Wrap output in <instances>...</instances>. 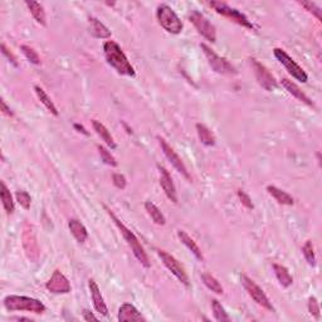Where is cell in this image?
I'll return each mask as SVG.
<instances>
[{
  "label": "cell",
  "instance_id": "obj_24",
  "mask_svg": "<svg viewBox=\"0 0 322 322\" xmlns=\"http://www.w3.org/2000/svg\"><path fill=\"white\" fill-rule=\"evenodd\" d=\"M267 191L272 195L273 198L276 199V202L278 204H282V205H293L295 200L293 198L291 197L288 192L283 191V190L278 189L277 186H273V185H268L267 186Z\"/></svg>",
  "mask_w": 322,
  "mask_h": 322
},
{
  "label": "cell",
  "instance_id": "obj_34",
  "mask_svg": "<svg viewBox=\"0 0 322 322\" xmlns=\"http://www.w3.org/2000/svg\"><path fill=\"white\" fill-rule=\"evenodd\" d=\"M97 149H98V153H100L101 159H102V161L105 162V164L110 165V166H113V167L117 166V161H116V159L111 155V153L107 150V149L103 148V146L101 145H98Z\"/></svg>",
  "mask_w": 322,
  "mask_h": 322
},
{
  "label": "cell",
  "instance_id": "obj_2",
  "mask_svg": "<svg viewBox=\"0 0 322 322\" xmlns=\"http://www.w3.org/2000/svg\"><path fill=\"white\" fill-rule=\"evenodd\" d=\"M105 209L107 210V213H108V215L111 217V219L113 220V223L116 224V227L118 228V230L121 232V234L123 235L125 240L127 242L128 247H130L131 250H133L134 255H135V257L138 258V261L141 263V265L144 266V267L150 268V266H151L150 265V261H149V257H148V254H146V252H145V249H144V247L141 245V243L139 242L138 237H136V235L134 234V233L131 232V230L128 229V228L126 227V225L123 224V223L121 222V220L118 219L117 217H116L115 213L111 212V210L108 209L107 207H105Z\"/></svg>",
  "mask_w": 322,
  "mask_h": 322
},
{
  "label": "cell",
  "instance_id": "obj_18",
  "mask_svg": "<svg viewBox=\"0 0 322 322\" xmlns=\"http://www.w3.org/2000/svg\"><path fill=\"white\" fill-rule=\"evenodd\" d=\"M281 82H282L283 87H285L286 90L288 91V93H291V95H292L293 97H296L297 100H300L301 102H303V103H306V105H308V106H311V107H313L312 101H311L310 98H308L307 96H306L305 93H303L302 91H301V88L298 87V86L296 85V83H293L292 81L287 80V78H282V80H281Z\"/></svg>",
  "mask_w": 322,
  "mask_h": 322
},
{
  "label": "cell",
  "instance_id": "obj_37",
  "mask_svg": "<svg viewBox=\"0 0 322 322\" xmlns=\"http://www.w3.org/2000/svg\"><path fill=\"white\" fill-rule=\"evenodd\" d=\"M308 312L316 318H320V305L316 297L308 298Z\"/></svg>",
  "mask_w": 322,
  "mask_h": 322
},
{
  "label": "cell",
  "instance_id": "obj_30",
  "mask_svg": "<svg viewBox=\"0 0 322 322\" xmlns=\"http://www.w3.org/2000/svg\"><path fill=\"white\" fill-rule=\"evenodd\" d=\"M202 281L208 288H209L212 292L217 293V295H222L223 293V287L219 282H218L217 278L214 276H212L210 273H203L202 275Z\"/></svg>",
  "mask_w": 322,
  "mask_h": 322
},
{
  "label": "cell",
  "instance_id": "obj_20",
  "mask_svg": "<svg viewBox=\"0 0 322 322\" xmlns=\"http://www.w3.org/2000/svg\"><path fill=\"white\" fill-rule=\"evenodd\" d=\"M177 237H179V239L181 240L182 244H184L185 247H186L187 249H189L190 252H191L192 254L197 257V260H199V261L204 260L200 248L198 247V244L194 242V239H192V238L190 237V235L187 234L186 232H184V230H179V232H177Z\"/></svg>",
  "mask_w": 322,
  "mask_h": 322
},
{
  "label": "cell",
  "instance_id": "obj_41",
  "mask_svg": "<svg viewBox=\"0 0 322 322\" xmlns=\"http://www.w3.org/2000/svg\"><path fill=\"white\" fill-rule=\"evenodd\" d=\"M0 103H2V111H3V113H4V115H7V116H9V117H13L12 110H10V108L8 107L7 103H5V101L3 100V98H2V101H0Z\"/></svg>",
  "mask_w": 322,
  "mask_h": 322
},
{
  "label": "cell",
  "instance_id": "obj_35",
  "mask_svg": "<svg viewBox=\"0 0 322 322\" xmlns=\"http://www.w3.org/2000/svg\"><path fill=\"white\" fill-rule=\"evenodd\" d=\"M300 4L302 5V7L305 8L307 12L312 13V15H315V17L317 18L318 22H321L322 15H321V8L320 7H317V5H316L315 3H312V2H300Z\"/></svg>",
  "mask_w": 322,
  "mask_h": 322
},
{
  "label": "cell",
  "instance_id": "obj_22",
  "mask_svg": "<svg viewBox=\"0 0 322 322\" xmlns=\"http://www.w3.org/2000/svg\"><path fill=\"white\" fill-rule=\"evenodd\" d=\"M92 126H93V130L96 131L98 136L102 139L103 141L106 143V145L110 146L111 149H116V143H115V139L112 138V135L110 134V131L106 128V126L103 123H101V121L98 120H92Z\"/></svg>",
  "mask_w": 322,
  "mask_h": 322
},
{
  "label": "cell",
  "instance_id": "obj_9",
  "mask_svg": "<svg viewBox=\"0 0 322 322\" xmlns=\"http://www.w3.org/2000/svg\"><path fill=\"white\" fill-rule=\"evenodd\" d=\"M189 19L190 22L194 24L198 33L202 34L205 39H208L212 43H214L215 40H217V30H215V27L202 14V13L194 10V12H191V14L189 15Z\"/></svg>",
  "mask_w": 322,
  "mask_h": 322
},
{
  "label": "cell",
  "instance_id": "obj_7",
  "mask_svg": "<svg viewBox=\"0 0 322 322\" xmlns=\"http://www.w3.org/2000/svg\"><path fill=\"white\" fill-rule=\"evenodd\" d=\"M240 282H242L243 287H244V290L247 291L248 295L252 297V300L254 301L257 305L262 306L263 308H266V310L268 311H272V312L275 311V307L272 306L271 301L268 300V297L266 296V293L263 292L262 288H261L260 286L254 282V281L250 280L248 276L242 275L240 276Z\"/></svg>",
  "mask_w": 322,
  "mask_h": 322
},
{
  "label": "cell",
  "instance_id": "obj_3",
  "mask_svg": "<svg viewBox=\"0 0 322 322\" xmlns=\"http://www.w3.org/2000/svg\"><path fill=\"white\" fill-rule=\"evenodd\" d=\"M4 307L8 311H28L33 313H43L45 311V306L39 300L25 296L10 295L4 298Z\"/></svg>",
  "mask_w": 322,
  "mask_h": 322
},
{
  "label": "cell",
  "instance_id": "obj_27",
  "mask_svg": "<svg viewBox=\"0 0 322 322\" xmlns=\"http://www.w3.org/2000/svg\"><path fill=\"white\" fill-rule=\"evenodd\" d=\"M34 91H35V93H37V96H38V98H39L40 102H42L43 105L45 106V108H47V110L49 111V112L52 113V115H54V116L59 115V113H58L57 107H55V105L53 103L52 98H50L49 96L47 95V92H45V91L43 90V88H40L39 86H35Z\"/></svg>",
  "mask_w": 322,
  "mask_h": 322
},
{
  "label": "cell",
  "instance_id": "obj_17",
  "mask_svg": "<svg viewBox=\"0 0 322 322\" xmlns=\"http://www.w3.org/2000/svg\"><path fill=\"white\" fill-rule=\"evenodd\" d=\"M118 321L120 322H130V321H145L144 316L138 311L135 306L131 303H123L118 310Z\"/></svg>",
  "mask_w": 322,
  "mask_h": 322
},
{
  "label": "cell",
  "instance_id": "obj_40",
  "mask_svg": "<svg viewBox=\"0 0 322 322\" xmlns=\"http://www.w3.org/2000/svg\"><path fill=\"white\" fill-rule=\"evenodd\" d=\"M2 52H3V54L5 55V57L8 58V60H9L10 63H12L13 66H14V67H18V62H17V58H15V55L13 54L12 52H10L9 49H8L7 48V45L4 44V43H3L2 44Z\"/></svg>",
  "mask_w": 322,
  "mask_h": 322
},
{
  "label": "cell",
  "instance_id": "obj_21",
  "mask_svg": "<svg viewBox=\"0 0 322 322\" xmlns=\"http://www.w3.org/2000/svg\"><path fill=\"white\" fill-rule=\"evenodd\" d=\"M68 227H70L71 233H72L73 237L76 238L78 243H85L86 239L88 238V232L86 229L85 225L77 219H71L68 223Z\"/></svg>",
  "mask_w": 322,
  "mask_h": 322
},
{
  "label": "cell",
  "instance_id": "obj_10",
  "mask_svg": "<svg viewBox=\"0 0 322 322\" xmlns=\"http://www.w3.org/2000/svg\"><path fill=\"white\" fill-rule=\"evenodd\" d=\"M158 254L159 257L161 258L162 263L165 265V267L185 286H189V277H187V273L185 271V268L182 267L181 263L171 255L170 253H167L166 250H162V249H158Z\"/></svg>",
  "mask_w": 322,
  "mask_h": 322
},
{
  "label": "cell",
  "instance_id": "obj_23",
  "mask_svg": "<svg viewBox=\"0 0 322 322\" xmlns=\"http://www.w3.org/2000/svg\"><path fill=\"white\" fill-rule=\"evenodd\" d=\"M90 22V33L96 38H110L111 37V32L108 30V28L106 27L105 24L100 22L96 18L91 17L88 19Z\"/></svg>",
  "mask_w": 322,
  "mask_h": 322
},
{
  "label": "cell",
  "instance_id": "obj_44",
  "mask_svg": "<svg viewBox=\"0 0 322 322\" xmlns=\"http://www.w3.org/2000/svg\"><path fill=\"white\" fill-rule=\"evenodd\" d=\"M14 320H17V321H32L30 318H24V317H15Z\"/></svg>",
  "mask_w": 322,
  "mask_h": 322
},
{
  "label": "cell",
  "instance_id": "obj_25",
  "mask_svg": "<svg viewBox=\"0 0 322 322\" xmlns=\"http://www.w3.org/2000/svg\"><path fill=\"white\" fill-rule=\"evenodd\" d=\"M273 271H275V275L277 277L278 282L282 285V287H290L291 285L293 283V278L292 276L290 275L287 268L285 266H281V265H273Z\"/></svg>",
  "mask_w": 322,
  "mask_h": 322
},
{
  "label": "cell",
  "instance_id": "obj_32",
  "mask_svg": "<svg viewBox=\"0 0 322 322\" xmlns=\"http://www.w3.org/2000/svg\"><path fill=\"white\" fill-rule=\"evenodd\" d=\"M302 253H303V255H305V258H306V261H307L308 265H310L311 267H315L316 257H315V252H313L312 242H311V240H307V242L305 243V245L302 247Z\"/></svg>",
  "mask_w": 322,
  "mask_h": 322
},
{
  "label": "cell",
  "instance_id": "obj_12",
  "mask_svg": "<svg viewBox=\"0 0 322 322\" xmlns=\"http://www.w3.org/2000/svg\"><path fill=\"white\" fill-rule=\"evenodd\" d=\"M250 62H252V67L253 70H254L255 78H257L260 86H262L266 91H270V92L271 91H275L276 88L278 87V83L277 81H276L275 76L268 71L267 67H265V66H263L262 63L258 62V60L250 59Z\"/></svg>",
  "mask_w": 322,
  "mask_h": 322
},
{
  "label": "cell",
  "instance_id": "obj_14",
  "mask_svg": "<svg viewBox=\"0 0 322 322\" xmlns=\"http://www.w3.org/2000/svg\"><path fill=\"white\" fill-rule=\"evenodd\" d=\"M45 288L54 295H66V293L71 292V283L67 277L57 270L53 272L52 277L45 285Z\"/></svg>",
  "mask_w": 322,
  "mask_h": 322
},
{
  "label": "cell",
  "instance_id": "obj_16",
  "mask_svg": "<svg viewBox=\"0 0 322 322\" xmlns=\"http://www.w3.org/2000/svg\"><path fill=\"white\" fill-rule=\"evenodd\" d=\"M88 287H90V292L91 296H92V301L93 305H95V308L97 312H100L102 316H107L108 315V310L107 306H106L105 301H103L102 295H101L100 287H98L97 283L93 280L88 281Z\"/></svg>",
  "mask_w": 322,
  "mask_h": 322
},
{
  "label": "cell",
  "instance_id": "obj_26",
  "mask_svg": "<svg viewBox=\"0 0 322 322\" xmlns=\"http://www.w3.org/2000/svg\"><path fill=\"white\" fill-rule=\"evenodd\" d=\"M197 133L199 136L200 141L205 146H214L215 145V136L212 133V130L207 127L203 123H197Z\"/></svg>",
  "mask_w": 322,
  "mask_h": 322
},
{
  "label": "cell",
  "instance_id": "obj_38",
  "mask_svg": "<svg viewBox=\"0 0 322 322\" xmlns=\"http://www.w3.org/2000/svg\"><path fill=\"white\" fill-rule=\"evenodd\" d=\"M237 194H238V198L240 199V202H242V204L244 205L247 209H253V208H254V205H253L252 203V199H250V197L247 194V192L243 191V190H238Z\"/></svg>",
  "mask_w": 322,
  "mask_h": 322
},
{
  "label": "cell",
  "instance_id": "obj_43",
  "mask_svg": "<svg viewBox=\"0 0 322 322\" xmlns=\"http://www.w3.org/2000/svg\"><path fill=\"white\" fill-rule=\"evenodd\" d=\"M75 128H77V130H78V131H80V133L85 134V135H88V133H87V131H86V128H85V127H83V126L78 125V123H75Z\"/></svg>",
  "mask_w": 322,
  "mask_h": 322
},
{
  "label": "cell",
  "instance_id": "obj_6",
  "mask_svg": "<svg viewBox=\"0 0 322 322\" xmlns=\"http://www.w3.org/2000/svg\"><path fill=\"white\" fill-rule=\"evenodd\" d=\"M200 48L204 52L205 57H207L208 63H209L210 67L215 71L219 75H227V76H232V75H237V70L228 62L225 58L220 57L218 55L214 50L210 49L207 44H200Z\"/></svg>",
  "mask_w": 322,
  "mask_h": 322
},
{
  "label": "cell",
  "instance_id": "obj_5",
  "mask_svg": "<svg viewBox=\"0 0 322 322\" xmlns=\"http://www.w3.org/2000/svg\"><path fill=\"white\" fill-rule=\"evenodd\" d=\"M209 5L218 13V14L228 18V19H230L232 22L237 23V24L247 28V29L254 30V25L249 22V19H248L243 13H240L238 9H235V8L229 7V5H227L225 3L222 2H210Z\"/></svg>",
  "mask_w": 322,
  "mask_h": 322
},
{
  "label": "cell",
  "instance_id": "obj_13",
  "mask_svg": "<svg viewBox=\"0 0 322 322\" xmlns=\"http://www.w3.org/2000/svg\"><path fill=\"white\" fill-rule=\"evenodd\" d=\"M158 140H159V144H160V146H161L162 153H164V155L166 156L167 160L171 162V165L175 167V169H176L177 172H180V174H181L186 180L191 181V176H190L186 166H185V164L182 162L181 159H180V156L177 155L176 153H175L174 149H172L171 146H170L169 144L166 143V140H165V139L160 138V136L158 138Z\"/></svg>",
  "mask_w": 322,
  "mask_h": 322
},
{
  "label": "cell",
  "instance_id": "obj_42",
  "mask_svg": "<svg viewBox=\"0 0 322 322\" xmlns=\"http://www.w3.org/2000/svg\"><path fill=\"white\" fill-rule=\"evenodd\" d=\"M83 320H85V321H97L98 318L96 317V316L93 315L92 312H90V311L85 310V311H83Z\"/></svg>",
  "mask_w": 322,
  "mask_h": 322
},
{
  "label": "cell",
  "instance_id": "obj_36",
  "mask_svg": "<svg viewBox=\"0 0 322 322\" xmlns=\"http://www.w3.org/2000/svg\"><path fill=\"white\" fill-rule=\"evenodd\" d=\"M15 197H17L18 203H19L24 209H29L30 203H32V198H30V195L28 194L27 191H24V190H19V191H17Z\"/></svg>",
  "mask_w": 322,
  "mask_h": 322
},
{
  "label": "cell",
  "instance_id": "obj_15",
  "mask_svg": "<svg viewBox=\"0 0 322 322\" xmlns=\"http://www.w3.org/2000/svg\"><path fill=\"white\" fill-rule=\"evenodd\" d=\"M159 170H160V185L164 190L165 195L169 198L170 202L177 203V192H176V187H175L174 182H172L171 176H170L169 171H167L165 167H162L159 165Z\"/></svg>",
  "mask_w": 322,
  "mask_h": 322
},
{
  "label": "cell",
  "instance_id": "obj_33",
  "mask_svg": "<svg viewBox=\"0 0 322 322\" xmlns=\"http://www.w3.org/2000/svg\"><path fill=\"white\" fill-rule=\"evenodd\" d=\"M20 49H22V52L24 53V55L29 62H32L33 65H40L39 55H38V53L32 47H29V45H20Z\"/></svg>",
  "mask_w": 322,
  "mask_h": 322
},
{
  "label": "cell",
  "instance_id": "obj_8",
  "mask_svg": "<svg viewBox=\"0 0 322 322\" xmlns=\"http://www.w3.org/2000/svg\"><path fill=\"white\" fill-rule=\"evenodd\" d=\"M273 54H275V57L277 58V60L281 63V65L285 66L287 72L290 73L293 78H296V80L300 81V82L302 83L307 82L308 81L307 73H306L305 71L302 70V67H300V66H298L297 63H296L295 60H293L292 58H291L290 55L285 52V50L281 49V48H275V49H273Z\"/></svg>",
  "mask_w": 322,
  "mask_h": 322
},
{
  "label": "cell",
  "instance_id": "obj_19",
  "mask_svg": "<svg viewBox=\"0 0 322 322\" xmlns=\"http://www.w3.org/2000/svg\"><path fill=\"white\" fill-rule=\"evenodd\" d=\"M25 5L29 8L30 14L33 15L35 22H37L38 24L45 27V25H47V17H45V12L43 5L39 4L38 2H33V0H27V2H25Z\"/></svg>",
  "mask_w": 322,
  "mask_h": 322
},
{
  "label": "cell",
  "instance_id": "obj_39",
  "mask_svg": "<svg viewBox=\"0 0 322 322\" xmlns=\"http://www.w3.org/2000/svg\"><path fill=\"white\" fill-rule=\"evenodd\" d=\"M112 181H113V185H115L117 189H125L126 185H127V181H126V177L123 176L122 174H118V172H116V174L112 175Z\"/></svg>",
  "mask_w": 322,
  "mask_h": 322
},
{
  "label": "cell",
  "instance_id": "obj_31",
  "mask_svg": "<svg viewBox=\"0 0 322 322\" xmlns=\"http://www.w3.org/2000/svg\"><path fill=\"white\" fill-rule=\"evenodd\" d=\"M212 308H213V315L214 318L219 322H230V317L228 316V313L225 312L224 307L220 305V302L218 300L212 301Z\"/></svg>",
  "mask_w": 322,
  "mask_h": 322
},
{
  "label": "cell",
  "instance_id": "obj_29",
  "mask_svg": "<svg viewBox=\"0 0 322 322\" xmlns=\"http://www.w3.org/2000/svg\"><path fill=\"white\" fill-rule=\"evenodd\" d=\"M145 209H146V212H148V214L151 217V219L154 220V223H155V224L165 225L166 219H165V217H164V214L161 213V210L159 209V208L156 207L154 203L146 202L145 203Z\"/></svg>",
  "mask_w": 322,
  "mask_h": 322
},
{
  "label": "cell",
  "instance_id": "obj_11",
  "mask_svg": "<svg viewBox=\"0 0 322 322\" xmlns=\"http://www.w3.org/2000/svg\"><path fill=\"white\" fill-rule=\"evenodd\" d=\"M23 247H24L28 258L32 262H37L39 258V248H38L37 239H35L34 228L28 222L23 228Z\"/></svg>",
  "mask_w": 322,
  "mask_h": 322
},
{
  "label": "cell",
  "instance_id": "obj_28",
  "mask_svg": "<svg viewBox=\"0 0 322 322\" xmlns=\"http://www.w3.org/2000/svg\"><path fill=\"white\" fill-rule=\"evenodd\" d=\"M0 197H2V202H3V207H4L5 212L8 214H12L15 209L14 202H13L12 194H10L9 189L7 187V185L4 182L0 184Z\"/></svg>",
  "mask_w": 322,
  "mask_h": 322
},
{
  "label": "cell",
  "instance_id": "obj_1",
  "mask_svg": "<svg viewBox=\"0 0 322 322\" xmlns=\"http://www.w3.org/2000/svg\"><path fill=\"white\" fill-rule=\"evenodd\" d=\"M103 52H105V58L107 63L111 67L115 68L117 73L128 76V77H135V70L117 43L113 40H107L103 44Z\"/></svg>",
  "mask_w": 322,
  "mask_h": 322
},
{
  "label": "cell",
  "instance_id": "obj_4",
  "mask_svg": "<svg viewBox=\"0 0 322 322\" xmlns=\"http://www.w3.org/2000/svg\"><path fill=\"white\" fill-rule=\"evenodd\" d=\"M156 17H158L159 24H160L167 33L179 34L182 30L181 20H180V18L177 17L176 13H175L169 5H159L158 12H156Z\"/></svg>",
  "mask_w": 322,
  "mask_h": 322
}]
</instances>
